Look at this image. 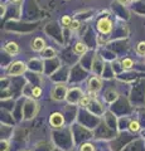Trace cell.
<instances>
[{"label": "cell", "instance_id": "obj_1", "mask_svg": "<svg viewBox=\"0 0 145 151\" xmlns=\"http://www.w3.org/2000/svg\"><path fill=\"white\" fill-rule=\"evenodd\" d=\"M27 69V65L25 63L20 62V60H17V62L12 63L10 65H9L8 68V74L9 76H20L25 72Z\"/></svg>", "mask_w": 145, "mask_h": 151}, {"label": "cell", "instance_id": "obj_2", "mask_svg": "<svg viewBox=\"0 0 145 151\" xmlns=\"http://www.w3.org/2000/svg\"><path fill=\"white\" fill-rule=\"evenodd\" d=\"M97 29H99L100 33L102 34H107V33H110L111 29H112V23L109 18H102L99 20L97 23Z\"/></svg>", "mask_w": 145, "mask_h": 151}, {"label": "cell", "instance_id": "obj_3", "mask_svg": "<svg viewBox=\"0 0 145 151\" xmlns=\"http://www.w3.org/2000/svg\"><path fill=\"white\" fill-rule=\"evenodd\" d=\"M49 124L52 127H54V129H58V127L61 126H63L64 124V117L62 113H59V112H54L50 115L49 117Z\"/></svg>", "mask_w": 145, "mask_h": 151}, {"label": "cell", "instance_id": "obj_4", "mask_svg": "<svg viewBox=\"0 0 145 151\" xmlns=\"http://www.w3.org/2000/svg\"><path fill=\"white\" fill-rule=\"evenodd\" d=\"M64 96H66V87L64 86H57L54 88V91H53V98L54 100H57V101H61V100H63Z\"/></svg>", "mask_w": 145, "mask_h": 151}, {"label": "cell", "instance_id": "obj_5", "mask_svg": "<svg viewBox=\"0 0 145 151\" xmlns=\"http://www.w3.org/2000/svg\"><path fill=\"white\" fill-rule=\"evenodd\" d=\"M4 50L10 55H15L18 52H19V47H18L15 42H9V43H6L5 47H4Z\"/></svg>", "mask_w": 145, "mask_h": 151}, {"label": "cell", "instance_id": "obj_6", "mask_svg": "<svg viewBox=\"0 0 145 151\" xmlns=\"http://www.w3.org/2000/svg\"><path fill=\"white\" fill-rule=\"evenodd\" d=\"M88 89H90L91 92H97V91H100L101 89V81H100V78H97V77H93L90 79V83H88Z\"/></svg>", "mask_w": 145, "mask_h": 151}, {"label": "cell", "instance_id": "obj_7", "mask_svg": "<svg viewBox=\"0 0 145 151\" xmlns=\"http://www.w3.org/2000/svg\"><path fill=\"white\" fill-rule=\"evenodd\" d=\"M32 49L35 52H43L45 49V43L42 38H35L34 42L32 43Z\"/></svg>", "mask_w": 145, "mask_h": 151}, {"label": "cell", "instance_id": "obj_8", "mask_svg": "<svg viewBox=\"0 0 145 151\" xmlns=\"http://www.w3.org/2000/svg\"><path fill=\"white\" fill-rule=\"evenodd\" d=\"M74 52H76L77 54H83V53L87 52V47L79 42V43H77L76 45H74Z\"/></svg>", "mask_w": 145, "mask_h": 151}, {"label": "cell", "instance_id": "obj_9", "mask_svg": "<svg viewBox=\"0 0 145 151\" xmlns=\"http://www.w3.org/2000/svg\"><path fill=\"white\" fill-rule=\"evenodd\" d=\"M91 96H88V94H86V96H82L81 97V100H79V105H81L82 107H87L88 106V103L91 102Z\"/></svg>", "mask_w": 145, "mask_h": 151}, {"label": "cell", "instance_id": "obj_10", "mask_svg": "<svg viewBox=\"0 0 145 151\" xmlns=\"http://www.w3.org/2000/svg\"><path fill=\"white\" fill-rule=\"evenodd\" d=\"M121 64H123V67L125 68V69H130L134 65V62L130 58H125V59H123V62H121Z\"/></svg>", "mask_w": 145, "mask_h": 151}, {"label": "cell", "instance_id": "obj_11", "mask_svg": "<svg viewBox=\"0 0 145 151\" xmlns=\"http://www.w3.org/2000/svg\"><path fill=\"white\" fill-rule=\"evenodd\" d=\"M136 53L140 55H145V42H140L136 45Z\"/></svg>", "mask_w": 145, "mask_h": 151}, {"label": "cell", "instance_id": "obj_12", "mask_svg": "<svg viewBox=\"0 0 145 151\" xmlns=\"http://www.w3.org/2000/svg\"><path fill=\"white\" fill-rule=\"evenodd\" d=\"M129 129H130V131H133V132H138L140 130V124L138 121H131L130 122V125H129Z\"/></svg>", "mask_w": 145, "mask_h": 151}, {"label": "cell", "instance_id": "obj_13", "mask_svg": "<svg viewBox=\"0 0 145 151\" xmlns=\"http://www.w3.org/2000/svg\"><path fill=\"white\" fill-rule=\"evenodd\" d=\"M79 151H95V146L92 144H82Z\"/></svg>", "mask_w": 145, "mask_h": 151}, {"label": "cell", "instance_id": "obj_14", "mask_svg": "<svg viewBox=\"0 0 145 151\" xmlns=\"http://www.w3.org/2000/svg\"><path fill=\"white\" fill-rule=\"evenodd\" d=\"M71 24H72V19L69 18L68 15H66V17L62 18V25H63V27L69 28V25H71Z\"/></svg>", "mask_w": 145, "mask_h": 151}, {"label": "cell", "instance_id": "obj_15", "mask_svg": "<svg viewBox=\"0 0 145 151\" xmlns=\"http://www.w3.org/2000/svg\"><path fill=\"white\" fill-rule=\"evenodd\" d=\"M40 94H42L40 87H34L33 89H32V96H33V98H39Z\"/></svg>", "mask_w": 145, "mask_h": 151}, {"label": "cell", "instance_id": "obj_16", "mask_svg": "<svg viewBox=\"0 0 145 151\" xmlns=\"http://www.w3.org/2000/svg\"><path fill=\"white\" fill-rule=\"evenodd\" d=\"M43 54L45 58H50V57H54V50L52 48H45L43 50Z\"/></svg>", "mask_w": 145, "mask_h": 151}, {"label": "cell", "instance_id": "obj_17", "mask_svg": "<svg viewBox=\"0 0 145 151\" xmlns=\"http://www.w3.org/2000/svg\"><path fill=\"white\" fill-rule=\"evenodd\" d=\"M9 150V142L5 140H1V151H8Z\"/></svg>", "mask_w": 145, "mask_h": 151}, {"label": "cell", "instance_id": "obj_18", "mask_svg": "<svg viewBox=\"0 0 145 151\" xmlns=\"http://www.w3.org/2000/svg\"><path fill=\"white\" fill-rule=\"evenodd\" d=\"M69 28H71L72 30L78 29V28H79V22H78V20H73V22H72V24L69 25Z\"/></svg>", "mask_w": 145, "mask_h": 151}, {"label": "cell", "instance_id": "obj_19", "mask_svg": "<svg viewBox=\"0 0 145 151\" xmlns=\"http://www.w3.org/2000/svg\"><path fill=\"white\" fill-rule=\"evenodd\" d=\"M119 1H120L121 4H124V5H125V4H128V3L131 1V0H119Z\"/></svg>", "mask_w": 145, "mask_h": 151}, {"label": "cell", "instance_id": "obj_20", "mask_svg": "<svg viewBox=\"0 0 145 151\" xmlns=\"http://www.w3.org/2000/svg\"><path fill=\"white\" fill-rule=\"evenodd\" d=\"M12 1H20V0H12Z\"/></svg>", "mask_w": 145, "mask_h": 151}, {"label": "cell", "instance_id": "obj_21", "mask_svg": "<svg viewBox=\"0 0 145 151\" xmlns=\"http://www.w3.org/2000/svg\"><path fill=\"white\" fill-rule=\"evenodd\" d=\"M131 1H136V0H131Z\"/></svg>", "mask_w": 145, "mask_h": 151}, {"label": "cell", "instance_id": "obj_22", "mask_svg": "<svg viewBox=\"0 0 145 151\" xmlns=\"http://www.w3.org/2000/svg\"><path fill=\"white\" fill-rule=\"evenodd\" d=\"M25 151H28V150H25Z\"/></svg>", "mask_w": 145, "mask_h": 151}]
</instances>
